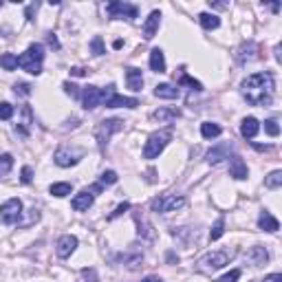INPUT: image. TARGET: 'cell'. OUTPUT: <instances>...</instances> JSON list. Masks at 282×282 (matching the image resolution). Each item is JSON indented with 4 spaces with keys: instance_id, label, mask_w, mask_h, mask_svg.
Instances as JSON below:
<instances>
[{
    "instance_id": "23",
    "label": "cell",
    "mask_w": 282,
    "mask_h": 282,
    "mask_svg": "<svg viewBox=\"0 0 282 282\" xmlns=\"http://www.w3.org/2000/svg\"><path fill=\"white\" fill-rule=\"evenodd\" d=\"M199 22H201V27H203V29H208V31L218 29V27H220V18L214 16V13H201Z\"/></svg>"
},
{
    "instance_id": "29",
    "label": "cell",
    "mask_w": 282,
    "mask_h": 282,
    "mask_svg": "<svg viewBox=\"0 0 282 282\" xmlns=\"http://www.w3.org/2000/svg\"><path fill=\"white\" fill-rule=\"evenodd\" d=\"M181 84H185V86H190L192 91H203V86H201V82H196L194 77H190L187 73H181V77H178V84H176V88L181 86Z\"/></svg>"
},
{
    "instance_id": "13",
    "label": "cell",
    "mask_w": 282,
    "mask_h": 282,
    "mask_svg": "<svg viewBox=\"0 0 282 282\" xmlns=\"http://www.w3.org/2000/svg\"><path fill=\"white\" fill-rule=\"evenodd\" d=\"M229 175L234 178H238V181H243V178H247L249 170H247V163L243 161L238 154H234L232 159H229Z\"/></svg>"
},
{
    "instance_id": "10",
    "label": "cell",
    "mask_w": 282,
    "mask_h": 282,
    "mask_svg": "<svg viewBox=\"0 0 282 282\" xmlns=\"http://www.w3.org/2000/svg\"><path fill=\"white\" fill-rule=\"evenodd\" d=\"M82 157H84V150L60 148L58 152H55V163H58L60 168H70V166H77Z\"/></svg>"
},
{
    "instance_id": "9",
    "label": "cell",
    "mask_w": 282,
    "mask_h": 282,
    "mask_svg": "<svg viewBox=\"0 0 282 282\" xmlns=\"http://www.w3.org/2000/svg\"><path fill=\"white\" fill-rule=\"evenodd\" d=\"M229 262V253L227 251H212L208 256H203L199 260V267L203 271H212V269H220Z\"/></svg>"
},
{
    "instance_id": "24",
    "label": "cell",
    "mask_w": 282,
    "mask_h": 282,
    "mask_svg": "<svg viewBox=\"0 0 282 282\" xmlns=\"http://www.w3.org/2000/svg\"><path fill=\"white\" fill-rule=\"evenodd\" d=\"M220 133H223V130H220L218 124H212V121H205V124H201V135H203L205 139H216Z\"/></svg>"
},
{
    "instance_id": "8",
    "label": "cell",
    "mask_w": 282,
    "mask_h": 282,
    "mask_svg": "<svg viewBox=\"0 0 282 282\" xmlns=\"http://www.w3.org/2000/svg\"><path fill=\"white\" fill-rule=\"evenodd\" d=\"M106 11L110 18H126V20H135L139 16L137 4L130 2H119V0H112V2L106 4Z\"/></svg>"
},
{
    "instance_id": "41",
    "label": "cell",
    "mask_w": 282,
    "mask_h": 282,
    "mask_svg": "<svg viewBox=\"0 0 282 282\" xmlns=\"http://www.w3.org/2000/svg\"><path fill=\"white\" fill-rule=\"evenodd\" d=\"M46 42H49V46H53V49H60V42H58V37H55L53 34L46 35Z\"/></svg>"
},
{
    "instance_id": "42",
    "label": "cell",
    "mask_w": 282,
    "mask_h": 282,
    "mask_svg": "<svg viewBox=\"0 0 282 282\" xmlns=\"http://www.w3.org/2000/svg\"><path fill=\"white\" fill-rule=\"evenodd\" d=\"M262 282H282V274H271V276H267Z\"/></svg>"
},
{
    "instance_id": "1",
    "label": "cell",
    "mask_w": 282,
    "mask_h": 282,
    "mask_svg": "<svg viewBox=\"0 0 282 282\" xmlns=\"http://www.w3.org/2000/svg\"><path fill=\"white\" fill-rule=\"evenodd\" d=\"M241 93L251 106H269L271 100H274V93H276L274 75H271L269 70L249 75L247 79H243Z\"/></svg>"
},
{
    "instance_id": "5",
    "label": "cell",
    "mask_w": 282,
    "mask_h": 282,
    "mask_svg": "<svg viewBox=\"0 0 282 282\" xmlns=\"http://www.w3.org/2000/svg\"><path fill=\"white\" fill-rule=\"evenodd\" d=\"M121 128H124V121H121V119H104V121H100L97 128H95V139H97V143H100V148L104 150L106 143L110 141V137L115 133H119Z\"/></svg>"
},
{
    "instance_id": "17",
    "label": "cell",
    "mask_w": 282,
    "mask_h": 282,
    "mask_svg": "<svg viewBox=\"0 0 282 282\" xmlns=\"http://www.w3.org/2000/svg\"><path fill=\"white\" fill-rule=\"evenodd\" d=\"M247 260L251 262L253 267H260V265H265L267 260H269V253H267V249L265 247H260V245H256V247H251L247 251Z\"/></svg>"
},
{
    "instance_id": "26",
    "label": "cell",
    "mask_w": 282,
    "mask_h": 282,
    "mask_svg": "<svg viewBox=\"0 0 282 282\" xmlns=\"http://www.w3.org/2000/svg\"><path fill=\"white\" fill-rule=\"evenodd\" d=\"M176 117H178V110H176V108H159V110L152 112V119H159V121L176 119Z\"/></svg>"
},
{
    "instance_id": "37",
    "label": "cell",
    "mask_w": 282,
    "mask_h": 282,
    "mask_svg": "<svg viewBox=\"0 0 282 282\" xmlns=\"http://www.w3.org/2000/svg\"><path fill=\"white\" fill-rule=\"evenodd\" d=\"M130 210V203H121V205H117V210L115 212H112V214L110 216H108V218H117V216H121V214H124V212H128Z\"/></svg>"
},
{
    "instance_id": "12",
    "label": "cell",
    "mask_w": 282,
    "mask_h": 282,
    "mask_svg": "<svg viewBox=\"0 0 282 282\" xmlns=\"http://www.w3.org/2000/svg\"><path fill=\"white\" fill-rule=\"evenodd\" d=\"M75 249H77V238L67 234V236H62L58 241V245H55V253H58L60 258H69Z\"/></svg>"
},
{
    "instance_id": "18",
    "label": "cell",
    "mask_w": 282,
    "mask_h": 282,
    "mask_svg": "<svg viewBox=\"0 0 282 282\" xmlns=\"http://www.w3.org/2000/svg\"><path fill=\"white\" fill-rule=\"evenodd\" d=\"M258 130H260V124H258L256 117H245L241 124V135L245 139H253L258 135Z\"/></svg>"
},
{
    "instance_id": "25",
    "label": "cell",
    "mask_w": 282,
    "mask_h": 282,
    "mask_svg": "<svg viewBox=\"0 0 282 282\" xmlns=\"http://www.w3.org/2000/svg\"><path fill=\"white\" fill-rule=\"evenodd\" d=\"M49 192L53 196H58V199H64V196H69L70 192H73V185H70V183H53V185L49 187Z\"/></svg>"
},
{
    "instance_id": "34",
    "label": "cell",
    "mask_w": 282,
    "mask_h": 282,
    "mask_svg": "<svg viewBox=\"0 0 282 282\" xmlns=\"http://www.w3.org/2000/svg\"><path fill=\"white\" fill-rule=\"evenodd\" d=\"M91 49H93V55H104L106 51H104V40H102L100 35H95L93 37V42H91Z\"/></svg>"
},
{
    "instance_id": "6",
    "label": "cell",
    "mask_w": 282,
    "mask_h": 282,
    "mask_svg": "<svg viewBox=\"0 0 282 282\" xmlns=\"http://www.w3.org/2000/svg\"><path fill=\"white\" fill-rule=\"evenodd\" d=\"M102 93H104V104L106 108H137L139 106V100H135V97H124L117 93V88L108 86V88H102Z\"/></svg>"
},
{
    "instance_id": "3",
    "label": "cell",
    "mask_w": 282,
    "mask_h": 282,
    "mask_svg": "<svg viewBox=\"0 0 282 282\" xmlns=\"http://www.w3.org/2000/svg\"><path fill=\"white\" fill-rule=\"evenodd\" d=\"M172 141V128L166 130H159V133H152L145 141V148H143V159H157L159 154L166 150V145Z\"/></svg>"
},
{
    "instance_id": "38",
    "label": "cell",
    "mask_w": 282,
    "mask_h": 282,
    "mask_svg": "<svg viewBox=\"0 0 282 282\" xmlns=\"http://www.w3.org/2000/svg\"><path fill=\"white\" fill-rule=\"evenodd\" d=\"M31 175H34V172H31V168H29V166H25V168H22V176H20V181L25 183V185H27V183H31V178H34Z\"/></svg>"
},
{
    "instance_id": "45",
    "label": "cell",
    "mask_w": 282,
    "mask_h": 282,
    "mask_svg": "<svg viewBox=\"0 0 282 282\" xmlns=\"http://www.w3.org/2000/svg\"><path fill=\"white\" fill-rule=\"evenodd\" d=\"M141 282H161V278H157V276H148V278H143Z\"/></svg>"
},
{
    "instance_id": "36",
    "label": "cell",
    "mask_w": 282,
    "mask_h": 282,
    "mask_svg": "<svg viewBox=\"0 0 282 282\" xmlns=\"http://www.w3.org/2000/svg\"><path fill=\"white\" fill-rule=\"evenodd\" d=\"M238 278H241V269H232L229 274H225L223 278H218L216 282H236Z\"/></svg>"
},
{
    "instance_id": "11",
    "label": "cell",
    "mask_w": 282,
    "mask_h": 282,
    "mask_svg": "<svg viewBox=\"0 0 282 282\" xmlns=\"http://www.w3.org/2000/svg\"><path fill=\"white\" fill-rule=\"evenodd\" d=\"M104 102V93H102V88L97 86H86L82 91V104L86 110H93V108H97Z\"/></svg>"
},
{
    "instance_id": "19",
    "label": "cell",
    "mask_w": 282,
    "mask_h": 282,
    "mask_svg": "<svg viewBox=\"0 0 282 282\" xmlns=\"http://www.w3.org/2000/svg\"><path fill=\"white\" fill-rule=\"evenodd\" d=\"M258 227L265 229V232H278L280 223H278V218H274V216L269 214V212H260V216H258Z\"/></svg>"
},
{
    "instance_id": "27",
    "label": "cell",
    "mask_w": 282,
    "mask_h": 282,
    "mask_svg": "<svg viewBox=\"0 0 282 282\" xmlns=\"http://www.w3.org/2000/svg\"><path fill=\"white\" fill-rule=\"evenodd\" d=\"M265 185L269 187V190H278L282 185V170H274L269 176H265Z\"/></svg>"
},
{
    "instance_id": "40",
    "label": "cell",
    "mask_w": 282,
    "mask_h": 282,
    "mask_svg": "<svg viewBox=\"0 0 282 282\" xmlns=\"http://www.w3.org/2000/svg\"><path fill=\"white\" fill-rule=\"evenodd\" d=\"M64 91H67L69 95L77 97V86H75V84H69V82H64Z\"/></svg>"
},
{
    "instance_id": "33",
    "label": "cell",
    "mask_w": 282,
    "mask_h": 282,
    "mask_svg": "<svg viewBox=\"0 0 282 282\" xmlns=\"http://www.w3.org/2000/svg\"><path fill=\"white\" fill-rule=\"evenodd\" d=\"M265 133L271 135V137H278V135H280L278 121H276V119H267V121H265Z\"/></svg>"
},
{
    "instance_id": "43",
    "label": "cell",
    "mask_w": 282,
    "mask_h": 282,
    "mask_svg": "<svg viewBox=\"0 0 282 282\" xmlns=\"http://www.w3.org/2000/svg\"><path fill=\"white\" fill-rule=\"evenodd\" d=\"M37 9V2L35 4H29V7H27V18H29V20H34V11Z\"/></svg>"
},
{
    "instance_id": "35",
    "label": "cell",
    "mask_w": 282,
    "mask_h": 282,
    "mask_svg": "<svg viewBox=\"0 0 282 282\" xmlns=\"http://www.w3.org/2000/svg\"><path fill=\"white\" fill-rule=\"evenodd\" d=\"M11 117H13V106L2 102L0 104V119H11Z\"/></svg>"
},
{
    "instance_id": "2",
    "label": "cell",
    "mask_w": 282,
    "mask_h": 282,
    "mask_svg": "<svg viewBox=\"0 0 282 282\" xmlns=\"http://www.w3.org/2000/svg\"><path fill=\"white\" fill-rule=\"evenodd\" d=\"M42 60H44V46L42 44H31L25 53L18 58V67L31 75L42 73Z\"/></svg>"
},
{
    "instance_id": "22",
    "label": "cell",
    "mask_w": 282,
    "mask_h": 282,
    "mask_svg": "<svg viewBox=\"0 0 282 282\" xmlns=\"http://www.w3.org/2000/svg\"><path fill=\"white\" fill-rule=\"evenodd\" d=\"M223 159H229V145L227 143L218 145V148H214V150H210L208 152V161L210 163H218V161H223Z\"/></svg>"
},
{
    "instance_id": "28",
    "label": "cell",
    "mask_w": 282,
    "mask_h": 282,
    "mask_svg": "<svg viewBox=\"0 0 282 282\" xmlns=\"http://www.w3.org/2000/svg\"><path fill=\"white\" fill-rule=\"evenodd\" d=\"M0 67H2L4 70H13V69L18 67V55L2 53V55H0Z\"/></svg>"
},
{
    "instance_id": "30",
    "label": "cell",
    "mask_w": 282,
    "mask_h": 282,
    "mask_svg": "<svg viewBox=\"0 0 282 282\" xmlns=\"http://www.w3.org/2000/svg\"><path fill=\"white\" fill-rule=\"evenodd\" d=\"M225 234V218L220 216L218 220L214 223V227H212V232H210V241H218L220 236Z\"/></svg>"
},
{
    "instance_id": "7",
    "label": "cell",
    "mask_w": 282,
    "mask_h": 282,
    "mask_svg": "<svg viewBox=\"0 0 282 282\" xmlns=\"http://www.w3.org/2000/svg\"><path fill=\"white\" fill-rule=\"evenodd\" d=\"M22 216V201L9 199L7 203L0 205V223L2 225H16Z\"/></svg>"
},
{
    "instance_id": "31",
    "label": "cell",
    "mask_w": 282,
    "mask_h": 282,
    "mask_svg": "<svg viewBox=\"0 0 282 282\" xmlns=\"http://www.w3.org/2000/svg\"><path fill=\"white\" fill-rule=\"evenodd\" d=\"M11 168H13V157L11 154H0V176L7 175Z\"/></svg>"
},
{
    "instance_id": "44",
    "label": "cell",
    "mask_w": 282,
    "mask_h": 282,
    "mask_svg": "<svg viewBox=\"0 0 282 282\" xmlns=\"http://www.w3.org/2000/svg\"><path fill=\"white\" fill-rule=\"evenodd\" d=\"M70 75H77V77H82V75H86V70H84L82 67H75V69H70Z\"/></svg>"
},
{
    "instance_id": "20",
    "label": "cell",
    "mask_w": 282,
    "mask_h": 282,
    "mask_svg": "<svg viewBox=\"0 0 282 282\" xmlns=\"http://www.w3.org/2000/svg\"><path fill=\"white\" fill-rule=\"evenodd\" d=\"M150 69H152L154 73H166V58H163L161 49L150 51Z\"/></svg>"
},
{
    "instance_id": "15",
    "label": "cell",
    "mask_w": 282,
    "mask_h": 282,
    "mask_svg": "<svg viewBox=\"0 0 282 282\" xmlns=\"http://www.w3.org/2000/svg\"><path fill=\"white\" fill-rule=\"evenodd\" d=\"M126 82H128V88L135 93H139L143 88V75H141V69H126Z\"/></svg>"
},
{
    "instance_id": "4",
    "label": "cell",
    "mask_w": 282,
    "mask_h": 282,
    "mask_svg": "<svg viewBox=\"0 0 282 282\" xmlns=\"http://www.w3.org/2000/svg\"><path fill=\"white\" fill-rule=\"evenodd\" d=\"M183 205H185V196L183 194H161L150 201V210L157 212V214H168V212H175L183 208Z\"/></svg>"
},
{
    "instance_id": "16",
    "label": "cell",
    "mask_w": 282,
    "mask_h": 282,
    "mask_svg": "<svg viewBox=\"0 0 282 282\" xmlns=\"http://www.w3.org/2000/svg\"><path fill=\"white\" fill-rule=\"evenodd\" d=\"M159 25H161V13L152 11L148 16V20H145V25H143V37L145 40H152L154 34L159 31Z\"/></svg>"
},
{
    "instance_id": "21",
    "label": "cell",
    "mask_w": 282,
    "mask_h": 282,
    "mask_svg": "<svg viewBox=\"0 0 282 282\" xmlns=\"http://www.w3.org/2000/svg\"><path fill=\"white\" fill-rule=\"evenodd\" d=\"M154 95L161 97V100H176L178 97V88L172 86V84H159L154 88Z\"/></svg>"
},
{
    "instance_id": "39",
    "label": "cell",
    "mask_w": 282,
    "mask_h": 282,
    "mask_svg": "<svg viewBox=\"0 0 282 282\" xmlns=\"http://www.w3.org/2000/svg\"><path fill=\"white\" fill-rule=\"evenodd\" d=\"M13 88H16V93H20V95H29V93H31V86H29V84H16Z\"/></svg>"
},
{
    "instance_id": "32",
    "label": "cell",
    "mask_w": 282,
    "mask_h": 282,
    "mask_svg": "<svg viewBox=\"0 0 282 282\" xmlns=\"http://www.w3.org/2000/svg\"><path fill=\"white\" fill-rule=\"evenodd\" d=\"M117 181H119V176H117V172H112V170L102 172V176H100V183H102V185H115Z\"/></svg>"
},
{
    "instance_id": "14",
    "label": "cell",
    "mask_w": 282,
    "mask_h": 282,
    "mask_svg": "<svg viewBox=\"0 0 282 282\" xmlns=\"http://www.w3.org/2000/svg\"><path fill=\"white\" fill-rule=\"evenodd\" d=\"M93 201H95V196H93L88 190H82L79 194H75V199L70 201V205H73L75 212H86L93 205Z\"/></svg>"
}]
</instances>
